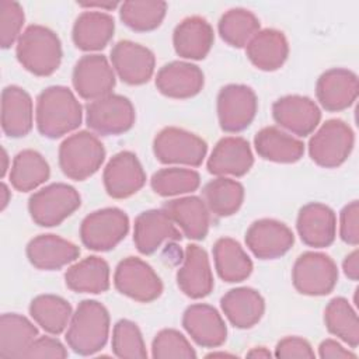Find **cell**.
<instances>
[{"label": "cell", "instance_id": "43", "mask_svg": "<svg viewBox=\"0 0 359 359\" xmlns=\"http://www.w3.org/2000/svg\"><path fill=\"white\" fill-rule=\"evenodd\" d=\"M112 351L118 358L144 359L147 358L139 327L130 320H119L112 332Z\"/></svg>", "mask_w": 359, "mask_h": 359}, {"label": "cell", "instance_id": "34", "mask_svg": "<svg viewBox=\"0 0 359 359\" xmlns=\"http://www.w3.org/2000/svg\"><path fill=\"white\" fill-rule=\"evenodd\" d=\"M65 280L77 293H102L109 287V266L100 257H87L72 265Z\"/></svg>", "mask_w": 359, "mask_h": 359}, {"label": "cell", "instance_id": "39", "mask_svg": "<svg viewBox=\"0 0 359 359\" xmlns=\"http://www.w3.org/2000/svg\"><path fill=\"white\" fill-rule=\"evenodd\" d=\"M324 321L327 330L346 342L351 348L359 344V321L356 311L344 297L332 299L324 311Z\"/></svg>", "mask_w": 359, "mask_h": 359}, {"label": "cell", "instance_id": "6", "mask_svg": "<svg viewBox=\"0 0 359 359\" xmlns=\"http://www.w3.org/2000/svg\"><path fill=\"white\" fill-rule=\"evenodd\" d=\"M353 143L351 126L341 119H330L310 139L309 153L320 167L335 168L349 157Z\"/></svg>", "mask_w": 359, "mask_h": 359}, {"label": "cell", "instance_id": "14", "mask_svg": "<svg viewBox=\"0 0 359 359\" xmlns=\"http://www.w3.org/2000/svg\"><path fill=\"white\" fill-rule=\"evenodd\" d=\"M294 243L292 230L282 222L261 219L245 233V244L259 259H275L286 254Z\"/></svg>", "mask_w": 359, "mask_h": 359}, {"label": "cell", "instance_id": "13", "mask_svg": "<svg viewBox=\"0 0 359 359\" xmlns=\"http://www.w3.org/2000/svg\"><path fill=\"white\" fill-rule=\"evenodd\" d=\"M73 86L84 100H98L111 94L115 87V73L102 55H86L73 69Z\"/></svg>", "mask_w": 359, "mask_h": 359}, {"label": "cell", "instance_id": "12", "mask_svg": "<svg viewBox=\"0 0 359 359\" xmlns=\"http://www.w3.org/2000/svg\"><path fill=\"white\" fill-rule=\"evenodd\" d=\"M257 108L255 93L244 84H229L219 91L217 116L224 132L244 130L255 118Z\"/></svg>", "mask_w": 359, "mask_h": 359}, {"label": "cell", "instance_id": "19", "mask_svg": "<svg viewBox=\"0 0 359 359\" xmlns=\"http://www.w3.org/2000/svg\"><path fill=\"white\" fill-rule=\"evenodd\" d=\"M358 77L348 69H330L320 76L316 86L317 100L331 112L349 108L358 98Z\"/></svg>", "mask_w": 359, "mask_h": 359}, {"label": "cell", "instance_id": "53", "mask_svg": "<svg viewBox=\"0 0 359 359\" xmlns=\"http://www.w3.org/2000/svg\"><path fill=\"white\" fill-rule=\"evenodd\" d=\"M80 6L83 7H98V8H104V10H111V8H115L118 6L116 1H112V3H81Z\"/></svg>", "mask_w": 359, "mask_h": 359}, {"label": "cell", "instance_id": "4", "mask_svg": "<svg viewBox=\"0 0 359 359\" xmlns=\"http://www.w3.org/2000/svg\"><path fill=\"white\" fill-rule=\"evenodd\" d=\"M104 157V144L87 130L69 136L59 147V165L63 174L74 181H84L97 172Z\"/></svg>", "mask_w": 359, "mask_h": 359}, {"label": "cell", "instance_id": "23", "mask_svg": "<svg viewBox=\"0 0 359 359\" xmlns=\"http://www.w3.org/2000/svg\"><path fill=\"white\" fill-rule=\"evenodd\" d=\"M252 163L254 157L248 142L244 137L229 136L216 143L208 160V170L220 177H241L250 171Z\"/></svg>", "mask_w": 359, "mask_h": 359}, {"label": "cell", "instance_id": "22", "mask_svg": "<svg viewBox=\"0 0 359 359\" xmlns=\"http://www.w3.org/2000/svg\"><path fill=\"white\" fill-rule=\"evenodd\" d=\"M182 325L201 346L216 348L227 338L226 324L219 311L203 303L189 306L182 316Z\"/></svg>", "mask_w": 359, "mask_h": 359}, {"label": "cell", "instance_id": "40", "mask_svg": "<svg viewBox=\"0 0 359 359\" xmlns=\"http://www.w3.org/2000/svg\"><path fill=\"white\" fill-rule=\"evenodd\" d=\"M258 31V18L245 8H231L226 11L219 21V34L222 39L234 48L247 46Z\"/></svg>", "mask_w": 359, "mask_h": 359}, {"label": "cell", "instance_id": "41", "mask_svg": "<svg viewBox=\"0 0 359 359\" xmlns=\"http://www.w3.org/2000/svg\"><path fill=\"white\" fill-rule=\"evenodd\" d=\"M167 3L164 1H123L119 17L133 31L144 32L160 27L165 17Z\"/></svg>", "mask_w": 359, "mask_h": 359}, {"label": "cell", "instance_id": "8", "mask_svg": "<svg viewBox=\"0 0 359 359\" xmlns=\"http://www.w3.org/2000/svg\"><path fill=\"white\" fill-rule=\"evenodd\" d=\"M156 158L163 164H185L198 167L202 164L208 146L203 139L180 128H164L153 142Z\"/></svg>", "mask_w": 359, "mask_h": 359}, {"label": "cell", "instance_id": "36", "mask_svg": "<svg viewBox=\"0 0 359 359\" xmlns=\"http://www.w3.org/2000/svg\"><path fill=\"white\" fill-rule=\"evenodd\" d=\"M49 164L41 153L22 150L13 160L10 182L17 191L27 192L43 184L49 178Z\"/></svg>", "mask_w": 359, "mask_h": 359}, {"label": "cell", "instance_id": "31", "mask_svg": "<svg viewBox=\"0 0 359 359\" xmlns=\"http://www.w3.org/2000/svg\"><path fill=\"white\" fill-rule=\"evenodd\" d=\"M115 22L101 11L81 13L73 25V42L81 50H100L114 36Z\"/></svg>", "mask_w": 359, "mask_h": 359}, {"label": "cell", "instance_id": "27", "mask_svg": "<svg viewBox=\"0 0 359 359\" xmlns=\"http://www.w3.org/2000/svg\"><path fill=\"white\" fill-rule=\"evenodd\" d=\"M1 128L10 137H22L32 129V100L17 86H8L1 93Z\"/></svg>", "mask_w": 359, "mask_h": 359}, {"label": "cell", "instance_id": "29", "mask_svg": "<svg viewBox=\"0 0 359 359\" xmlns=\"http://www.w3.org/2000/svg\"><path fill=\"white\" fill-rule=\"evenodd\" d=\"M164 210L188 238L202 240L206 237L210 216L205 201L201 198L185 196L172 199L164 205Z\"/></svg>", "mask_w": 359, "mask_h": 359}, {"label": "cell", "instance_id": "25", "mask_svg": "<svg viewBox=\"0 0 359 359\" xmlns=\"http://www.w3.org/2000/svg\"><path fill=\"white\" fill-rule=\"evenodd\" d=\"M80 250L72 241L55 234H41L34 237L27 245L29 262L43 271H55L73 262Z\"/></svg>", "mask_w": 359, "mask_h": 359}, {"label": "cell", "instance_id": "3", "mask_svg": "<svg viewBox=\"0 0 359 359\" xmlns=\"http://www.w3.org/2000/svg\"><path fill=\"white\" fill-rule=\"evenodd\" d=\"M17 59L35 76H49L62 60V45L57 35L43 25H29L17 41Z\"/></svg>", "mask_w": 359, "mask_h": 359}, {"label": "cell", "instance_id": "35", "mask_svg": "<svg viewBox=\"0 0 359 359\" xmlns=\"http://www.w3.org/2000/svg\"><path fill=\"white\" fill-rule=\"evenodd\" d=\"M213 258L219 276L226 282H241L252 272V261L243 247L230 237H222L215 243Z\"/></svg>", "mask_w": 359, "mask_h": 359}, {"label": "cell", "instance_id": "48", "mask_svg": "<svg viewBox=\"0 0 359 359\" xmlns=\"http://www.w3.org/2000/svg\"><path fill=\"white\" fill-rule=\"evenodd\" d=\"M275 356L276 358H303V359H313L314 351L311 349V345L299 337H286L280 339L275 348Z\"/></svg>", "mask_w": 359, "mask_h": 359}, {"label": "cell", "instance_id": "9", "mask_svg": "<svg viewBox=\"0 0 359 359\" xmlns=\"http://www.w3.org/2000/svg\"><path fill=\"white\" fill-rule=\"evenodd\" d=\"M293 286L307 296H324L332 292L338 280L335 262L323 252L309 251L302 254L292 271Z\"/></svg>", "mask_w": 359, "mask_h": 359}, {"label": "cell", "instance_id": "30", "mask_svg": "<svg viewBox=\"0 0 359 359\" xmlns=\"http://www.w3.org/2000/svg\"><path fill=\"white\" fill-rule=\"evenodd\" d=\"M247 56L250 62L265 72L279 69L289 55V43L283 32L278 29L258 31L247 43Z\"/></svg>", "mask_w": 359, "mask_h": 359}, {"label": "cell", "instance_id": "49", "mask_svg": "<svg viewBox=\"0 0 359 359\" xmlns=\"http://www.w3.org/2000/svg\"><path fill=\"white\" fill-rule=\"evenodd\" d=\"M318 353L323 359H355L356 355L348 349H345L341 344L334 339H325L318 346Z\"/></svg>", "mask_w": 359, "mask_h": 359}, {"label": "cell", "instance_id": "51", "mask_svg": "<svg viewBox=\"0 0 359 359\" xmlns=\"http://www.w3.org/2000/svg\"><path fill=\"white\" fill-rule=\"evenodd\" d=\"M248 358H271V352L264 348V346H259V348H254L251 349L248 353H247Z\"/></svg>", "mask_w": 359, "mask_h": 359}, {"label": "cell", "instance_id": "7", "mask_svg": "<svg viewBox=\"0 0 359 359\" xmlns=\"http://www.w3.org/2000/svg\"><path fill=\"white\" fill-rule=\"evenodd\" d=\"M128 230L126 213L118 208H105L84 217L80 226V238L88 250L108 251L125 238Z\"/></svg>", "mask_w": 359, "mask_h": 359}, {"label": "cell", "instance_id": "52", "mask_svg": "<svg viewBox=\"0 0 359 359\" xmlns=\"http://www.w3.org/2000/svg\"><path fill=\"white\" fill-rule=\"evenodd\" d=\"M0 194H1L0 209L4 210L6 206H7V203H8V201H10V191H8V188H7L6 184H1V185H0Z\"/></svg>", "mask_w": 359, "mask_h": 359}, {"label": "cell", "instance_id": "18", "mask_svg": "<svg viewBox=\"0 0 359 359\" xmlns=\"http://www.w3.org/2000/svg\"><path fill=\"white\" fill-rule=\"evenodd\" d=\"M272 115L276 123L297 136L310 135L321 119L317 104L303 95H286L279 98L272 105Z\"/></svg>", "mask_w": 359, "mask_h": 359}, {"label": "cell", "instance_id": "38", "mask_svg": "<svg viewBox=\"0 0 359 359\" xmlns=\"http://www.w3.org/2000/svg\"><path fill=\"white\" fill-rule=\"evenodd\" d=\"M34 321L49 334H60L72 318V306L67 300L55 294H39L29 304Z\"/></svg>", "mask_w": 359, "mask_h": 359}, {"label": "cell", "instance_id": "32", "mask_svg": "<svg viewBox=\"0 0 359 359\" xmlns=\"http://www.w3.org/2000/svg\"><path fill=\"white\" fill-rule=\"evenodd\" d=\"M254 146L262 158L275 163H294L304 153L302 140L276 126L262 128L254 137Z\"/></svg>", "mask_w": 359, "mask_h": 359}, {"label": "cell", "instance_id": "37", "mask_svg": "<svg viewBox=\"0 0 359 359\" xmlns=\"http://www.w3.org/2000/svg\"><path fill=\"white\" fill-rule=\"evenodd\" d=\"M203 198L208 209L216 216H231L243 205L244 187L236 180L219 177L203 187Z\"/></svg>", "mask_w": 359, "mask_h": 359}, {"label": "cell", "instance_id": "50", "mask_svg": "<svg viewBox=\"0 0 359 359\" xmlns=\"http://www.w3.org/2000/svg\"><path fill=\"white\" fill-rule=\"evenodd\" d=\"M342 268H344L345 275L351 280H358V278H359V251L358 250L352 251L349 255L345 257V259L342 262Z\"/></svg>", "mask_w": 359, "mask_h": 359}, {"label": "cell", "instance_id": "1", "mask_svg": "<svg viewBox=\"0 0 359 359\" xmlns=\"http://www.w3.org/2000/svg\"><path fill=\"white\" fill-rule=\"evenodd\" d=\"M81 119V105L67 87L52 86L38 95L36 126L42 136L62 137L77 129Z\"/></svg>", "mask_w": 359, "mask_h": 359}, {"label": "cell", "instance_id": "44", "mask_svg": "<svg viewBox=\"0 0 359 359\" xmlns=\"http://www.w3.org/2000/svg\"><path fill=\"white\" fill-rule=\"evenodd\" d=\"M151 355L158 359H194L196 352L188 342V339L177 330H161L153 339Z\"/></svg>", "mask_w": 359, "mask_h": 359}, {"label": "cell", "instance_id": "10", "mask_svg": "<svg viewBox=\"0 0 359 359\" xmlns=\"http://www.w3.org/2000/svg\"><path fill=\"white\" fill-rule=\"evenodd\" d=\"M86 122L100 135H121L133 126L135 108L126 97L108 94L87 104Z\"/></svg>", "mask_w": 359, "mask_h": 359}, {"label": "cell", "instance_id": "2", "mask_svg": "<svg viewBox=\"0 0 359 359\" xmlns=\"http://www.w3.org/2000/svg\"><path fill=\"white\" fill-rule=\"evenodd\" d=\"M108 334V310L100 302L83 300L70 318L66 342L79 355H93L104 348Z\"/></svg>", "mask_w": 359, "mask_h": 359}, {"label": "cell", "instance_id": "47", "mask_svg": "<svg viewBox=\"0 0 359 359\" xmlns=\"http://www.w3.org/2000/svg\"><path fill=\"white\" fill-rule=\"evenodd\" d=\"M67 356L66 348L60 341L50 337L36 338L29 348L27 349L24 358H52V359H63Z\"/></svg>", "mask_w": 359, "mask_h": 359}, {"label": "cell", "instance_id": "5", "mask_svg": "<svg viewBox=\"0 0 359 359\" xmlns=\"http://www.w3.org/2000/svg\"><path fill=\"white\" fill-rule=\"evenodd\" d=\"M79 192L63 182L52 184L31 195L28 209L32 220L43 227L60 224L80 208Z\"/></svg>", "mask_w": 359, "mask_h": 359}, {"label": "cell", "instance_id": "45", "mask_svg": "<svg viewBox=\"0 0 359 359\" xmlns=\"http://www.w3.org/2000/svg\"><path fill=\"white\" fill-rule=\"evenodd\" d=\"M24 24V10L20 3L13 0L0 1V43L1 48H10L20 38Z\"/></svg>", "mask_w": 359, "mask_h": 359}, {"label": "cell", "instance_id": "15", "mask_svg": "<svg viewBox=\"0 0 359 359\" xmlns=\"http://www.w3.org/2000/svg\"><path fill=\"white\" fill-rule=\"evenodd\" d=\"M102 180L109 196L123 199L132 196L144 185L146 174L136 154L119 151L108 161Z\"/></svg>", "mask_w": 359, "mask_h": 359}, {"label": "cell", "instance_id": "21", "mask_svg": "<svg viewBox=\"0 0 359 359\" xmlns=\"http://www.w3.org/2000/svg\"><path fill=\"white\" fill-rule=\"evenodd\" d=\"M296 226L302 241L309 247H328L335 240L337 217L334 210L324 203L304 205L299 212Z\"/></svg>", "mask_w": 359, "mask_h": 359}, {"label": "cell", "instance_id": "33", "mask_svg": "<svg viewBox=\"0 0 359 359\" xmlns=\"http://www.w3.org/2000/svg\"><path fill=\"white\" fill-rule=\"evenodd\" d=\"M36 327L24 316L6 313L0 318V358H24L36 339Z\"/></svg>", "mask_w": 359, "mask_h": 359}, {"label": "cell", "instance_id": "28", "mask_svg": "<svg viewBox=\"0 0 359 359\" xmlns=\"http://www.w3.org/2000/svg\"><path fill=\"white\" fill-rule=\"evenodd\" d=\"M222 310L229 321L237 328H251L264 316L265 302L251 287H236L229 290L220 300Z\"/></svg>", "mask_w": 359, "mask_h": 359}, {"label": "cell", "instance_id": "17", "mask_svg": "<svg viewBox=\"0 0 359 359\" xmlns=\"http://www.w3.org/2000/svg\"><path fill=\"white\" fill-rule=\"evenodd\" d=\"M111 62L119 79L128 84L147 83L154 72V55L132 41H119L111 50Z\"/></svg>", "mask_w": 359, "mask_h": 359}, {"label": "cell", "instance_id": "46", "mask_svg": "<svg viewBox=\"0 0 359 359\" xmlns=\"http://www.w3.org/2000/svg\"><path fill=\"white\" fill-rule=\"evenodd\" d=\"M339 234H341V238L346 244L358 245V243H359V203H358V201H352L342 209L341 219H339Z\"/></svg>", "mask_w": 359, "mask_h": 359}, {"label": "cell", "instance_id": "20", "mask_svg": "<svg viewBox=\"0 0 359 359\" xmlns=\"http://www.w3.org/2000/svg\"><path fill=\"white\" fill-rule=\"evenodd\" d=\"M177 283L184 294L191 299H202L213 289V275L206 251L189 244L185 248L182 266L177 272Z\"/></svg>", "mask_w": 359, "mask_h": 359}, {"label": "cell", "instance_id": "26", "mask_svg": "<svg viewBox=\"0 0 359 359\" xmlns=\"http://www.w3.org/2000/svg\"><path fill=\"white\" fill-rule=\"evenodd\" d=\"M213 28L202 17L194 15L182 20L174 29L172 43L175 52L185 59L201 60L206 57L213 45Z\"/></svg>", "mask_w": 359, "mask_h": 359}, {"label": "cell", "instance_id": "42", "mask_svg": "<svg viewBox=\"0 0 359 359\" xmlns=\"http://www.w3.org/2000/svg\"><path fill=\"white\" fill-rule=\"evenodd\" d=\"M201 177L196 171L188 168L170 167L157 171L151 177V188L157 195L174 196L198 189Z\"/></svg>", "mask_w": 359, "mask_h": 359}, {"label": "cell", "instance_id": "54", "mask_svg": "<svg viewBox=\"0 0 359 359\" xmlns=\"http://www.w3.org/2000/svg\"><path fill=\"white\" fill-rule=\"evenodd\" d=\"M1 160H3V165H1V177L6 175V171L8 168V156H7V151L3 149L1 150Z\"/></svg>", "mask_w": 359, "mask_h": 359}, {"label": "cell", "instance_id": "11", "mask_svg": "<svg viewBox=\"0 0 359 359\" xmlns=\"http://www.w3.org/2000/svg\"><path fill=\"white\" fill-rule=\"evenodd\" d=\"M118 292L142 303H149L160 297L163 283L153 268L136 257L122 259L114 275Z\"/></svg>", "mask_w": 359, "mask_h": 359}, {"label": "cell", "instance_id": "16", "mask_svg": "<svg viewBox=\"0 0 359 359\" xmlns=\"http://www.w3.org/2000/svg\"><path fill=\"white\" fill-rule=\"evenodd\" d=\"M178 240H181V233L164 209L142 212L135 220L133 241L144 255L156 252L164 243Z\"/></svg>", "mask_w": 359, "mask_h": 359}, {"label": "cell", "instance_id": "24", "mask_svg": "<svg viewBox=\"0 0 359 359\" xmlns=\"http://www.w3.org/2000/svg\"><path fill=\"white\" fill-rule=\"evenodd\" d=\"M202 70L188 62H171L163 66L156 76V87L170 98H191L203 87Z\"/></svg>", "mask_w": 359, "mask_h": 359}]
</instances>
